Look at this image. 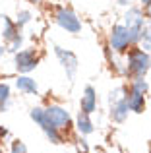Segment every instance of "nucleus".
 <instances>
[{"instance_id":"f257e3e1","label":"nucleus","mask_w":151,"mask_h":153,"mask_svg":"<svg viewBox=\"0 0 151 153\" xmlns=\"http://www.w3.org/2000/svg\"><path fill=\"white\" fill-rule=\"evenodd\" d=\"M126 29L130 35V43H138L141 41V33H144V14L140 8H130L126 12Z\"/></svg>"},{"instance_id":"f03ea898","label":"nucleus","mask_w":151,"mask_h":153,"mask_svg":"<svg viewBox=\"0 0 151 153\" xmlns=\"http://www.w3.org/2000/svg\"><path fill=\"white\" fill-rule=\"evenodd\" d=\"M147 70H149V56L141 49H136L130 52V56H128V72L130 74H134L136 78H141V76H145Z\"/></svg>"},{"instance_id":"7ed1b4c3","label":"nucleus","mask_w":151,"mask_h":153,"mask_svg":"<svg viewBox=\"0 0 151 153\" xmlns=\"http://www.w3.org/2000/svg\"><path fill=\"white\" fill-rule=\"evenodd\" d=\"M31 118H33L35 122H37L39 126L45 130L47 138H49L50 142H53V143H60V134H58V128L49 120V116H47V112L43 111V108H33V111H31Z\"/></svg>"},{"instance_id":"20e7f679","label":"nucleus","mask_w":151,"mask_h":153,"mask_svg":"<svg viewBox=\"0 0 151 153\" xmlns=\"http://www.w3.org/2000/svg\"><path fill=\"white\" fill-rule=\"evenodd\" d=\"M56 23L62 29L70 31V33L81 31V22L78 19V16H76L72 10H66V8H60V10L56 12Z\"/></svg>"},{"instance_id":"39448f33","label":"nucleus","mask_w":151,"mask_h":153,"mask_svg":"<svg viewBox=\"0 0 151 153\" xmlns=\"http://www.w3.org/2000/svg\"><path fill=\"white\" fill-rule=\"evenodd\" d=\"M110 47L116 52H124L130 47V35L124 25H114L110 31Z\"/></svg>"},{"instance_id":"423d86ee","label":"nucleus","mask_w":151,"mask_h":153,"mask_svg":"<svg viewBox=\"0 0 151 153\" xmlns=\"http://www.w3.org/2000/svg\"><path fill=\"white\" fill-rule=\"evenodd\" d=\"M35 66H37V54H35V51L27 49V51L16 52V68L19 72L27 74V72L35 70Z\"/></svg>"},{"instance_id":"0eeeda50","label":"nucleus","mask_w":151,"mask_h":153,"mask_svg":"<svg viewBox=\"0 0 151 153\" xmlns=\"http://www.w3.org/2000/svg\"><path fill=\"white\" fill-rule=\"evenodd\" d=\"M45 112H47V116H49V120L56 128H68L70 126V114H68L66 108L56 107V105H54V107H49Z\"/></svg>"},{"instance_id":"6e6552de","label":"nucleus","mask_w":151,"mask_h":153,"mask_svg":"<svg viewBox=\"0 0 151 153\" xmlns=\"http://www.w3.org/2000/svg\"><path fill=\"white\" fill-rule=\"evenodd\" d=\"M54 52H56V56L60 58L62 66L66 68L68 78H74L76 70H78V58H76V54H74V52H70V51L60 49V47H54Z\"/></svg>"},{"instance_id":"1a4fd4ad","label":"nucleus","mask_w":151,"mask_h":153,"mask_svg":"<svg viewBox=\"0 0 151 153\" xmlns=\"http://www.w3.org/2000/svg\"><path fill=\"white\" fill-rule=\"evenodd\" d=\"M95 108H97V95H95L93 87L87 85L85 93H83V97H81V111L85 112V114H91V112H95Z\"/></svg>"},{"instance_id":"9d476101","label":"nucleus","mask_w":151,"mask_h":153,"mask_svg":"<svg viewBox=\"0 0 151 153\" xmlns=\"http://www.w3.org/2000/svg\"><path fill=\"white\" fill-rule=\"evenodd\" d=\"M113 120L114 122H124L126 116H128V103H126V97H120L116 101H113Z\"/></svg>"},{"instance_id":"9b49d317","label":"nucleus","mask_w":151,"mask_h":153,"mask_svg":"<svg viewBox=\"0 0 151 153\" xmlns=\"http://www.w3.org/2000/svg\"><path fill=\"white\" fill-rule=\"evenodd\" d=\"M126 103H128V108L134 112H141L145 107V101H144V93H140V91H130V95L126 97Z\"/></svg>"},{"instance_id":"f8f14e48","label":"nucleus","mask_w":151,"mask_h":153,"mask_svg":"<svg viewBox=\"0 0 151 153\" xmlns=\"http://www.w3.org/2000/svg\"><path fill=\"white\" fill-rule=\"evenodd\" d=\"M16 85H18L19 91H23V93H37V83H35V79H31L29 76H21V78L16 82Z\"/></svg>"},{"instance_id":"ddd939ff","label":"nucleus","mask_w":151,"mask_h":153,"mask_svg":"<svg viewBox=\"0 0 151 153\" xmlns=\"http://www.w3.org/2000/svg\"><path fill=\"white\" fill-rule=\"evenodd\" d=\"M78 130L81 134H91L93 132V122L89 120V114H85V112L78 114Z\"/></svg>"},{"instance_id":"4468645a","label":"nucleus","mask_w":151,"mask_h":153,"mask_svg":"<svg viewBox=\"0 0 151 153\" xmlns=\"http://www.w3.org/2000/svg\"><path fill=\"white\" fill-rule=\"evenodd\" d=\"M8 99H10V85L8 83H0V105L6 107Z\"/></svg>"},{"instance_id":"2eb2a0df","label":"nucleus","mask_w":151,"mask_h":153,"mask_svg":"<svg viewBox=\"0 0 151 153\" xmlns=\"http://www.w3.org/2000/svg\"><path fill=\"white\" fill-rule=\"evenodd\" d=\"M29 22H31V14L27 10H21L18 14V22H16V25L21 27V25H25V23H29Z\"/></svg>"},{"instance_id":"dca6fc26","label":"nucleus","mask_w":151,"mask_h":153,"mask_svg":"<svg viewBox=\"0 0 151 153\" xmlns=\"http://www.w3.org/2000/svg\"><path fill=\"white\" fill-rule=\"evenodd\" d=\"M132 89L134 91H140V93H145L147 91V83L144 82V78H136L132 83Z\"/></svg>"},{"instance_id":"f3484780","label":"nucleus","mask_w":151,"mask_h":153,"mask_svg":"<svg viewBox=\"0 0 151 153\" xmlns=\"http://www.w3.org/2000/svg\"><path fill=\"white\" fill-rule=\"evenodd\" d=\"M12 153H27V149L21 142H14L12 143Z\"/></svg>"},{"instance_id":"a211bd4d","label":"nucleus","mask_w":151,"mask_h":153,"mask_svg":"<svg viewBox=\"0 0 151 153\" xmlns=\"http://www.w3.org/2000/svg\"><path fill=\"white\" fill-rule=\"evenodd\" d=\"M141 39H145V43H149L151 45V23L144 27V33H141Z\"/></svg>"},{"instance_id":"6ab92c4d","label":"nucleus","mask_w":151,"mask_h":153,"mask_svg":"<svg viewBox=\"0 0 151 153\" xmlns=\"http://www.w3.org/2000/svg\"><path fill=\"white\" fill-rule=\"evenodd\" d=\"M130 2H134V0H118V4H122V6H128Z\"/></svg>"},{"instance_id":"aec40b11","label":"nucleus","mask_w":151,"mask_h":153,"mask_svg":"<svg viewBox=\"0 0 151 153\" xmlns=\"http://www.w3.org/2000/svg\"><path fill=\"white\" fill-rule=\"evenodd\" d=\"M141 4H144V6H149V4H151V0H141Z\"/></svg>"},{"instance_id":"412c9836","label":"nucleus","mask_w":151,"mask_h":153,"mask_svg":"<svg viewBox=\"0 0 151 153\" xmlns=\"http://www.w3.org/2000/svg\"><path fill=\"white\" fill-rule=\"evenodd\" d=\"M147 16H149V18H151V4H149V6H147Z\"/></svg>"},{"instance_id":"4be33fe9","label":"nucleus","mask_w":151,"mask_h":153,"mask_svg":"<svg viewBox=\"0 0 151 153\" xmlns=\"http://www.w3.org/2000/svg\"><path fill=\"white\" fill-rule=\"evenodd\" d=\"M2 54H4V47H0V58H2Z\"/></svg>"},{"instance_id":"5701e85b","label":"nucleus","mask_w":151,"mask_h":153,"mask_svg":"<svg viewBox=\"0 0 151 153\" xmlns=\"http://www.w3.org/2000/svg\"><path fill=\"white\" fill-rule=\"evenodd\" d=\"M29 2H33V4H39V2H41V0H29Z\"/></svg>"}]
</instances>
